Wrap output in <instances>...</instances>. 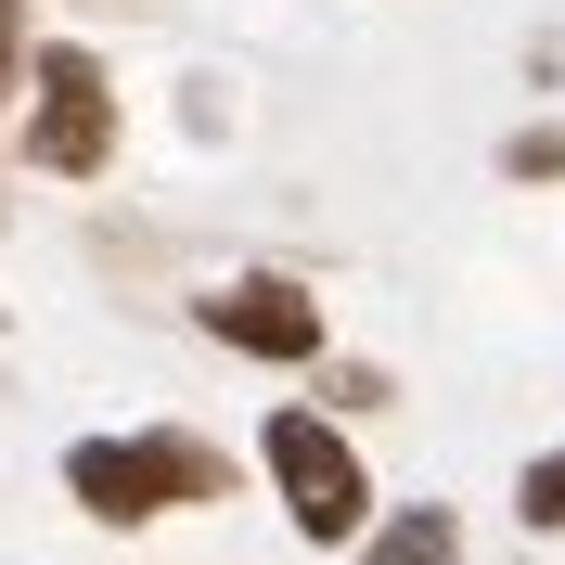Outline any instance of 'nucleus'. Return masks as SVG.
I'll return each mask as SVG.
<instances>
[{
  "label": "nucleus",
  "instance_id": "obj_6",
  "mask_svg": "<svg viewBox=\"0 0 565 565\" xmlns=\"http://www.w3.org/2000/svg\"><path fill=\"white\" fill-rule=\"evenodd\" d=\"M514 514H527V527H540V540H553V527H565V437H553V450H540V462H527V476H514Z\"/></svg>",
  "mask_w": 565,
  "mask_h": 565
},
{
  "label": "nucleus",
  "instance_id": "obj_4",
  "mask_svg": "<svg viewBox=\"0 0 565 565\" xmlns=\"http://www.w3.org/2000/svg\"><path fill=\"white\" fill-rule=\"evenodd\" d=\"M193 321L232 360H321V296L282 282V270H245V282H218V296H193Z\"/></svg>",
  "mask_w": 565,
  "mask_h": 565
},
{
  "label": "nucleus",
  "instance_id": "obj_2",
  "mask_svg": "<svg viewBox=\"0 0 565 565\" xmlns=\"http://www.w3.org/2000/svg\"><path fill=\"white\" fill-rule=\"evenodd\" d=\"M257 462H270L282 527L309 540V553L373 540V476H360V450L334 437V412H270V424H257Z\"/></svg>",
  "mask_w": 565,
  "mask_h": 565
},
{
  "label": "nucleus",
  "instance_id": "obj_8",
  "mask_svg": "<svg viewBox=\"0 0 565 565\" xmlns=\"http://www.w3.org/2000/svg\"><path fill=\"white\" fill-rule=\"evenodd\" d=\"M39 52H26V0H0V116H13V77H26Z\"/></svg>",
  "mask_w": 565,
  "mask_h": 565
},
{
  "label": "nucleus",
  "instance_id": "obj_7",
  "mask_svg": "<svg viewBox=\"0 0 565 565\" xmlns=\"http://www.w3.org/2000/svg\"><path fill=\"white\" fill-rule=\"evenodd\" d=\"M501 180H565V129H514L501 141Z\"/></svg>",
  "mask_w": 565,
  "mask_h": 565
},
{
  "label": "nucleus",
  "instance_id": "obj_3",
  "mask_svg": "<svg viewBox=\"0 0 565 565\" xmlns=\"http://www.w3.org/2000/svg\"><path fill=\"white\" fill-rule=\"evenodd\" d=\"M104 154H116V77H104V52L39 39V65H26V168L104 180Z\"/></svg>",
  "mask_w": 565,
  "mask_h": 565
},
{
  "label": "nucleus",
  "instance_id": "obj_5",
  "mask_svg": "<svg viewBox=\"0 0 565 565\" xmlns=\"http://www.w3.org/2000/svg\"><path fill=\"white\" fill-rule=\"evenodd\" d=\"M360 565H462V514L450 501H398L386 527L360 540Z\"/></svg>",
  "mask_w": 565,
  "mask_h": 565
},
{
  "label": "nucleus",
  "instance_id": "obj_1",
  "mask_svg": "<svg viewBox=\"0 0 565 565\" xmlns=\"http://www.w3.org/2000/svg\"><path fill=\"white\" fill-rule=\"evenodd\" d=\"M65 501L90 527H154L193 501H232V450L193 424H129V437H77L65 450Z\"/></svg>",
  "mask_w": 565,
  "mask_h": 565
}]
</instances>
